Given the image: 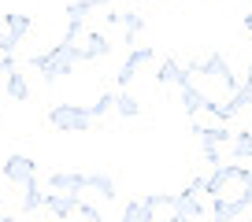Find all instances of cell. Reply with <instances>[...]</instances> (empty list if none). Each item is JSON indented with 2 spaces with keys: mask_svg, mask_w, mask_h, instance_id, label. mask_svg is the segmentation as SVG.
<instances>
[{
  "mask_svg": "<svg viewBox=\"0 0 252 222\" xmlns=\"http://www.w3.org/2000/svg\"><path fill=\"white\" fill-rule=\"evenodd\" d=\"M26 63H30L33 71H41L45 85H52V82H60L63 74H71L78 63H86V56H82L78 41H60V45H52L48 52H33Z\"/></svg>",
  "mask_w": 252,
  "mask_h": 222,
  "instance_id": "cell-1",
  "label": "cell"
},
{
  "mask_svg": "<svg viewBox=\"0 0 252 222\" xmlns=\"http://www.w3.org/2000/svg\"><path fill=\"white\" fill-rule=\"evenodd\" d=\"M186 71H189V74H204V78H215L222 89H226V93H234V89L241 85V82H237V74H234V67L226 63V56H222V52L197 56V59H193Z\"/></svg>",
  "mask_w": 252,
  "mask_h": 222,
  "instance_id": "cell-2",
  "label": "cell"
},
{
  "mask_svg": "<svg viewBox=\"0 0 252 222\" xmlns=\"http://www.w3.org/2000/svg\"><path fill=\"white\" fill-rule=\"evenodd\" d=\"M48 126L60 130V134H89L93 115H89V108H82V104H56V108L48 111Z\"/></svg>",
  "mask_w": 252,
  "mask_h": 222,
  "instance_id": "cell-3",
  "label": "cell"
},
{
  "mask_svg": "<svg viewBox=\"0 0 252 222\" xmlns=\"http://www.w3.org/2000/svg\"><path fill=\"white\" fill-rule=\"evenodd\" d=\"M249 207H252V193L237 189V196H226V193L212 196V204H208V215H215L219 222H230V219H237V215H245Z\"/></svg>",
  "mask_w": 252,
  "mask_h": 222,
  "instance_id": "cell-4",
  "label": "cell"
},
{
  "mask_svg": "<svg viewBox=\"0 0 252 222\" xmlns=\"http://www.w3.org/2000/svg\"><path fill=\"white\" fill-rule=\"evenodd\" d=\"M208 215V204L200 200V193L189 185V189L174 193V222H186V219H204Z\"/></svg>",
  "mask_w": 252,
  "mask_h": 222,
  "instance_id": "cell-5",
  "label": "cell"
},
{
  "mask_svg": "<svg viewBox=\"0 0 252 222\" xmlns=\"http://www.w3.org/2000/svg\"><path fill=\"white\" fill-rule=\"evenodd\" d=\"M4 178H8L11 185H23V182H30V178H37V163H33L30 156H23V152H15V156L4 159Z\"/></svg>",
  "mask_w": 252,
  "mask_h": 222,
  "instance_id": "cell-6",
  "label": "cell"
},
{
  "mask_svg": "<svg viewBox=\"0 0 252 222\" xmlns=\"http://www.w3.org/2000/svg\"><path fill=\"white\" fill-rule=\"evenodd\" d=\"M41 207H48V211L56 215V219H71L74 215V207H78V193H60V189H48L45 193V204Z\"/></svg>",
  "mask_w": 252,
  "mask_h": 222,
  "instance_id": "cell-7",
  "label": "cell"
},
{
  "mask_svg": "<svg viewBox=\"0 0 252 222\" xmlns=\"http://www.w3.org/2000/svg\"><path fill=\"white\" fill-rule=\"evenodd\" d=\"M145 207H149L152 222L174 219V193H149V196H145Z\"/></svg>",
  "mask_w": 252,
  "mask_h": 222,
  "instance_id": "cell-8",
  "label": "cell"
},
{
  "mask_svg": "<svg viewBox=\"0 0 252 222\" xmlns=\"http://www.w3.org/2000/svg\"><path fill=\"white\" fill-rule=\"evenodd\" d=\"M189 78H193V74H189L186 67L174 59V56H167L163 63H159V71H156V82H159V85H182V82H189Z\"/></svg>",
  "mask_w": 252,
  "mask_h": 222,
  "instance_id": "cell-9",
  "label": "cell"
},
{
  "mask_svg": "<svg viewBox=\"0 0 252 222\" xmlns=\"http://www.w3.org/2000/svg\"><path fill=\"white\" fill-rule=\"evenodd\" d=\"M178 89H182V108H186V115H189V119H197L200 111H204V104H208V93H200V89L193 85V78L182 82Z\"/></svg>",
  "mask_w": 252,
  "mask_h": 222,
  "instance_id": "cell-10",
  "label": "cell"
},
{
  "mask_svg": "<svg viewBox=\"0 0 252 222\" xmlns=\"http://www.w3.org/2000/svg\"><path fill=\"white\" fill-rule=\"evenodd\" d=\"M48 189L82 193V189H86V174H74V170H56V174H48Z\"/></svg>",
  "mask_w": 252,
  "mask_h": 222,
  "instance_id": "cell-11",
  "label": "cell"
},
{
  "mask_svg": "<svg viewBox=\"0 0 252 222\" xmlns=\"http://www.w3.org/2000/svg\"><path fill=\"white\" fill-rule=\"evenodd\" d=\"M193 134H197L200 144H215V148H222V144H230V130L226 126H200V122H193Z\"/></svg>",
  "mask_w": 252,
  "mask_h": 222,
  "instance_id": "cell-12",
  "label": "cell"
},
{
  "mask_svg": "<svg viewBox=\"0 0 252 222\" xmlns=\"http://www.w3.org/2000/svg\"><path fill=\"white\" fill-rule=\"evenodd\" d=\"M4 78H8V96H11V100H19V104L30 100V82H26V74H23V67H19V63L11 67Z\"/></svg>",
  "mask_w": 252,
  "mask_h": 222,
  "instance_id": "cell-13",
  "label": "cell"
},
{
  "mask_svg": "<svg viewBox=\"0 0 252 222\" xmlns=\"http://www.w3.org/2000/svg\"><path fill=\"white\" fill-rule=\"evenodd\" d=\"M82 56H86V63H93V59H104V56H111V41L104 37V33H86Z\"/></svg>",
  "mask_w": 252,
  "mask_h": 222,
  "instance_id": "cell-14",
  "label": "cell"
},
{
  "mask_svg": "<svg viewBox=\"0 0 252 222\" xmlns=\"http://www.w3.org/2000/svg\"><path fill=\"white\" fill-rule=\"evenodd\" d=\"M86 189H96L104 200H115L119 196V182L111 174H100V170H96V174H86Z\"/></svg>",
  "mask_w": 252,
  "mask_h": 222,
  "instance_id": "cell-15",
  "label": "cell"
},
{
  "mask_svg": "<svg viewBox=\"0 0 252 222\" xmlns=\"http://www.w3.org/2000/svg\"><path fill=\"white\" fill-rule=\"evenodd\" d=\"M115 111L123 119H137V115H141V100H137L130 89H119L115 93Z\"/></svg>",
  "mask_w": 252,
  "mask_h": 222,
  "instance_id": "cell-16",
  "label": "cell"
},
{
  "mask_svg": "<svg viewBox=\"0 0 252 222\" xmlns=\"http://www.w3.org/2000/svg\"><path fill=\"white\" fill-rule=\"evenodd\" d=\"M23 189V211L30 215V211H37L41 204H45V193H41V185H37V178H30V182H23L19 185Z\"/></svg>",
  "mask_w": 252,
  "mask_h": 222,
  "instance_id": "cell-17",
  "label": "cell"
},
{
  "mask_svg": "<svg viewBox=\"0 0 252 222\" xmlns=\"http://www.w3.org/2000/svg\"><path fill=\"white\" fill-rule=\"evenodd\" d=\"M230 156L234 159H252V130H237L234 137H230Z\"/></svg>",
  "mask_w": 252,
  "mask_h": 222,
  "instance_id": "cell-18",
  "label": "cell"
},
{
  "mask_svg": "<svg viewBox=\"0 0 252 222\" xmlns=\"http://www.w3.org/2000/svg\"><path fill=\"white\" fill-rule=\"evenodd\" d=\"M4 23H8V33H11V37L23 41L26 33H30L33 19H30V15H23V11H8V15H4Z\"/></svg>",
  "mask_w": 252,
  "mask_h": 222,
  "instance_id": "cell-19",
  "label": "cell"
},
{
  "mask_svg": "<svg viewBox=\"0 0 252 222\" xmlns=\"http://www.w3.org/2000/svg\"><path fill=\"white\" fill-rule=\"evenodd\" d=\"M119 23H123V30H126V45H134L137 33L145 30V15H137V11H123V15H119Z\"/></svg>",
  "mask_w": 252,
  "mask_h": 222,
  "instance_id": "cell-20",
  "label": "cell"
},
{
  "mask_svg": "<svg viewBox=\"0 0 252 222\" xmlns=\"http://www.w3.org/2000/svg\"><path fill=\"white\" fill-rule=\"evenodd\" d=\"M123 222H152L149 207H145V200H130V204L123 207Z\"/></svg>",
  "mask_w": 252,
  "mask_h": 222,
  "instance_id": "cell-21",
  "label": "cell"
},
{
  "mask_svg": "<svg viewBox=\"0 0 252 222\" xmlns=\"http://www.w3.org/2000/svg\"><path fill=\"white\" fill-rule=\"evenodd\" d=\"M108 111H115V93H100V100L89 104V115H93V119H104Z\"/></svg>",
  "mask_w": 252,
  "mask_h": 222,
  "instance_id": "cell-22",
  "label": "cell"
},
{
  "mask_svg": "<svg viewBox=\"0 0 252 222\" xmlns=\"http://www.w3.org/2000/svg\"><path fill=\"white\" fill-rule=\"evenodd\" d=\"M74 215H82V219H89V222H100V211H96L93 204H86L82 196H78V207H74Z\"/></svg>",
  "mask_w": 252,
  "mask_h": 222,
  "instance_id": "cell-23",
  "label": "cell"
},
{
  "mask_svg": "<svg viewBox=\"0 0 252 222\" xmlns=\"http://www.w3.org/2000/svg\"><path fill=\"white\" fill-rule=\"evenodd\" d=\"M200 152H204V159H208L212 166H215V163H222V152L215 148V144H200Z\"/></svg>",
  "mask_w": 252,
  "mask_h": 222,
  "instance_id": "cell-24",
  "label": "cell"
},
{
  "mask_svg": "<svg viewBox=\"0 0 252 222\" xmlns=\"http://www.w3.org/2000/svg\"><path fill=\"white\" fill-rule=\"evenodd\" d=\"M245 89H252V67H249V74H245V82H241Z\"/></svg>",
  "mask_w": 252,
  "mask_h": 222,
  "instance_id": "cell-25",
  "label": "cell"
},
{
  "mask_svg": "<svg viewBox=\"0 0 252 222\" xmlns=\"http://www.w3.org/2000/svg\"><path fill=\"white\" fill-rule=\"evenodd\" d=\"M93 8H111V0H93Z\"/></svg>",
  "mask_w": 252,
  "mask_h": 222,
  "instance_id": "cell-26",
  "label": "cell"
},
{
  "mask_svg": "<svg viewBox=\"0 0 252 222\" xmlns=\"http://www.w3.org/2000/svg\"><path fill=\"white\" fill-rule=\"evenodd\" d=\"M245 30H249V33H252V15H245Z\"/></svg>",
  "mask_w": 252,
  "mask_h": 222,
  "instance_id": "cell-27",
  "label": "cell"
},
{
  "mask_svg": "<svg viewBox=\"0 0 252 222\" xmlns=\"http://www.w3.org/2000/svg\"><path fill=\"white\" fill-rule=\"evenodd\" d=\"M0 37H4V30H0Z\"/></svg>",
  "mask_w": 252,
  "mask_h": 222,
  "instance_id": "cell-28",
  "label": "cell"
}]
</instances>
